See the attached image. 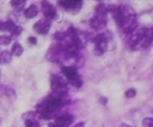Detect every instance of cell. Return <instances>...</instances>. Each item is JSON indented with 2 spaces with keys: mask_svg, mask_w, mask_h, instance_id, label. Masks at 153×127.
<instances>
[{
  "mask_svg": "<svg viewBox=\"0 0 153 127\" xmlns=\"http://www.w3.org/2000/svg\"><path fill=\"white\" fill-rule=\"evenodd\" d=\"M71 83H72L74 87H76V88H80V87H81V84H82V81H81V78H80V76H79L78 78H75V80L71 81Z\"/></svg>",
  "mask_w": 153,
  "mask_h": 127,
  "instance_id": "18",
  "label": "cell"
},
{
  "mask_svg": "<svg viewBox=\"0 0 153 127\" xmlns=\"http://www.w3.org/2000/svg\"><path fill=\"white\" fill-rule=\"evenodd\" d=\"M126 97H134L135 95H136V90L135 89H133V88H130V89H128L127 91H126Z\"/></svg>",
  "mask_w": 153,
  "mask_h": 127,
  "instance_id": "19",
  "label": "cell"
},
{
  "mask_svg": "<svg viewBox=\"0 0 153 127\" xmlns=\"http://www.w3.org/2000/svg\"><path fill=\"white\" fill-rule=\"evenodd\" d=\"M73 122V116L71 114H62L55 119V123L60 127H68Z\"/></svg>",
  "mask_w": 153,
  "mask_h": 127,
  "instance_id": "9",
  "label": "cell"
},
{
  "mask_svg": "<svg viewBox=\"0 0 153 127\" xmlns=\"http://www.w3.org/2000/svg\"><path fill=\"white\" fill-rule=\"evenodd\" d=\"M51 90H53V94L65 96L68 91V87H67L66 81L61 76L54 75L51 77Z\"/></svg>",
  "mask_w": 153,
  "mask_h": 127,
  "instance_id": "1",
  "label": "cell"
},
{
  "mask_svg": "<svg viewBox=\"0 0 153 127\" xmlns=\"http://www.w3.org/2000/svg\"><path fill=\"white\" fill-rule=\"evenodd\" d=\"M11 5H12V7H13V8L20 9V8H23V7H24L25 1H24V0H12V1H11Z\"/></svg>",
  "mask_w": 153,
  "mask_h": 127,
  "instance_id": "14",
  "label": "cell"
},
{
  "mask_svg": "<svg viewBox=\"0 0 153 127\" xmlns=\"http://www.w3.org/2000/svg\"><path fill=\"white\" fill-rule=\"evenodd\" d=\"M90 25L94 28V30H102L105 27L106 25V17L105 15H94L91 20H90Z\"/></svg>",
  "mask_w": 153,
  "mask_h": 127,
  "instance_id": "6",
  "label": "cell"
},
{
  "mask_svg": "<svg viewBox=\"0 0 153 127\" xmlns=\"http://www.w3.org/2000/svg\"><path fill=\"white\" fill-rule=\"evenodd\" d=\"M142 125L143 127H153V118H145Z\"/></svg>",
  "mask_w": 153,
  "mask_h": 127,
  "instance_id": "17",
  "label": "cell"
},
{
  "mask_svg": "<svg viewBox=\"0 0 153 127\" xmlns=\"http://www.w3.org/2000/svg\"><path fill=\"white\" fill-rule=\"evenodd\" d=\"M49 127H60L59 125H56L55 122H51V123H49Z\"/></svg>",
  "mask_w": 153,
  "mask_h": 127,
  "instance_id": "24",
  "label": "cell"
},
{
  "mask_svg": "<svg viewBox=\"0 0 153 127\" xmlns=\"http://www.w3.org/2000/svg\"><path fill=\"white\" fill-rule=\"evenodd\" d=\"M33 30L39 33V34H47L50 30V20L47 18L39 19L35 25H33Z\"/></svg>",
  "mask_w": 153,
  "mask_h": 127,
  "instance_id": "4",
  "label": "cell"
},
{
  "mask_svg": "<svg viewBox=\"0 0 153 127\" xmlns=\"http://www.w3.org/2000/svg\"><path fill=\"white\" fill-rule=\"evenodd\" d=\"M42 9H43V14L47 19L50 20V19H54L56 17V8L53 5H50L49 2L43 1L42 2Z\"/></svg>",
  "mask_w": 153,
  "mask_h": 127,
  "instance_id": "7",
  "label": "cell"
},
{
  "mask_svg": "<svg viewBox=\"0 0 153 127\" xmlns=\"http://www.w3.org/2000/svg\"><path fill=\"white\" fill-rule=\"evenodd\" d=\"M99 101H100V103L105 104V103H106V101H108V99H106V97H100V100H99Z\"/></svg>",
  "mask_w": 153,
  "mask_h": 127,
  "instance_id": "22",
  "label": "cell"
},
{
  "mask_svg": "<svg viewBox=\"0 0 153 127\" xmlns=\"http://www.w3.org/2000/svg\"><path fill=\"white\" fill-rule=\"evenodd\" d=\"M108 39H109V37H108L105 33L97 34V36L93 38V42H94V44H96L94 51H96L97 55H102V53L105 52L106 45H108Z\"/></svg>",
  "mask_w": 153,
  "mask_h": 127,
  "instance_id": "3",
  "label": "cell"
},
{
  "mask_svg": "<svg viewBox=\"0 0 153 127\" xmlns=\"http://www.w3.org/2000/svg\"><path fill=\"white\" fill-rule=\"evenodd\" d=\"M146 32H147V28L146 27H140V28H136L134 32L130 33L128 44L130 45L131 50H139L140 49V44H141L142 39L145 38Z\"/></svg>",
  "mask_w": 153,
  "mask_h": 127,
  "instance_id": "2",
  "label": "cell"
},
{
  "mask_svg": "<svg viewBox=\"0 0 153 127\" xmlns=\"http://www.w3.org/2000/svg\"><path fill=\"white\" fill-rule=\"evenodd\" d=\"M27 42H29L30 44H32V45H35V44L37 43V39H36L35 37H29V38H27Z\"/></svg>",
  "mask_w": 153,
  "mask_h": 127,
  "instance_id": "20",
  "label": "cell"
},
{
  "mask_svg": "<svg viewBox=\"0 0 153 127\" xmlns=\"http://www.w3.org/2000/svg\"><path fill=\"white\" fill-rule=\"evenodd\" d=\"M25 127H39V123L33 119H26L25 120Z\"/></svg>",
  "mask_w": 153,
  "mask_h": 127,
  "instance_id": "15",
  "label": "cell"
},
{
  "mask_svg": "<svg viewBox=\"0 0 153 127\" xmlns=\"http://www.w3.org/2000/svg\"><path fill=\"white\" fill-rule=\"evenodd\" d=\"M59 5L67 11H74V9L78 11L81 7L82 2L80 0H65V1H59Z\"/></svg>",
  "mask_w": 153,
  "mask_h": 127,
  "instance_id": "5",
  "label": "cell"
},
{
  "mask_svg": "<svg viewBox=\"0 0 153 127\" xmlns=\"http://www.w3.org/2000/svg\"><path fill=\"white\" fill-rule=\"evenodd\" d=\"M0 31H5V21L0 20Z\"/></svg>",
  "mask_w": 153,
  "mask_h": 127,
  "instance_id": "21",
  "label": "cell"
},
{
  "mask_svg": "<svg viewBox=\"0 0 153 127\" xmlns=\"http://www.w3.org/2000/svg\"><path fill=\"white\" fill-rule=\"evenodd\" d=\"M61 71H62V74L69 80V82L79 77L78 71H76V68L73 66V65H65V66L61 68Z\"/></svg>",
  "mask_w": 153,
  "mask_h": 127,
  "instance_id": "8",
  "label": "cell"
},
{
  "mask_svg": "<svg viewBox=\"0 0 153 127\" xmlns=\"http://www.w3.org/2000/svg\"><path fill=\"white\" fill-rule=\"evenodd\" d=\"M11 42V36H0V45H7Z\"/></svg>",
  "mask_w": 153,
  "mask_h": 127,
  "instance_id": "16",
  "label": "cell"
},
{
  "mask_svg": "<svg viewBox=\"0 0 153 127\" xmlns=\"http://www.w3.org/2000/svg\"><path fill=\"white\" fill-rule=\"evenodd\" d=\"M11 61H12V53H11V51L5 50V51H1L0 52V63L8 64V63H11Z\"/></svg>",
  "mask_w": 153,
  "mask_h": 127,
  "instance_id": "10",
  "label": "cell"
},
{
  "mask_svg": "<svg viewBox=\"0 0 153 127\" xmlns=\"http://www.w3.org/2000/svg\"><path fill=\"white\" fill-rule=\"evenodd\" d=\"M11 53H12V56L14 55V56L19 57V56L23 53V46H22L19 43H14V44L12 45V50H11Z\"/></svg>",
  "mask_w": 153,
  "mask_h": 127,
  "instance_id": "12",
  "label": "cell"
},
{
  "mask_svg": "<svg viewBox=\"0 0 153 127\" xmlns=\"http://www.w3.org/2000/svg\"><path fill=\"white\" fill-rule=\"evenodd\" d=\"M84 126H85V123H84V122H79V123H76L74 127H84Z\"/></svg>",
  "mask_w": 153,
  "mask_h": 127,
  "instance_id": "23",
  "label": "cell"
},
{
  "mask_svg": "<svg viewBox=\"0 0 153 127\" xmlns=\"http://www.w3.org/2000/svg\"><path fill=\"white\" fill-rule=\"evenodd\" d=\"M37 13H38V8H37V6H35V5L29 6V7L24 11V15H25L26 18H35V17L37 15Z\"/></svg>",
  "mask_w": 153,
  "mask_h": 127,
  "instance_id": "11",
  "label": "cell"
},
{
  "mask_svg": "<svg viewBox=\"0 0 153 127\" xmlns=\"http://www.w3.org/2000/svg\"><path fill=\"white\" fill-rule=\"evenodd\" d=\"M108 13V7H105L104 4H98L96 6V14L97 15H105L106 17Z\"/></svg>",
  "mask_w": 153,
  "mask_h": 127,
  "instance_id": "13",
  "label": "cell"
}]
</instances>
